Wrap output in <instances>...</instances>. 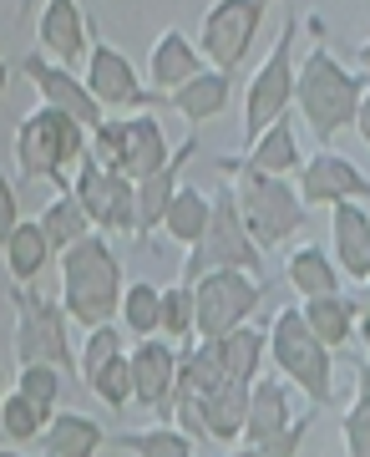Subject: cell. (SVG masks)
<instances>
[{"mask_svg":"<svg viewBox=\"0 0 370 457\" xmlns=\"http://www.w3.org/2000/svg\"><path fill=\"white\" fill-rule=\"evenodd\" d=\"M218 173L228 183V194H234V209H239V224L243 234L254 239V249L284 245L294 239V228H305V204L294 194L284 179H269V173H254V168L243 163V158H218Z\"/></svg>","mask_w":370,"mask_h":457,"instance_id":"6da1fadb","label":"cell"},{"mask_svg":"<svg viewBox=\"0 0 370 457\" xmlns=\"http://www.w3.org/2000/svg\"><path fill=\"white\" fill-rule=\"evenodd\" d=\"M366 87H370L366 71L355 77V71H345L325 46H315L305 62H294V97L290 102L305 112L315 143L330 147L340 128H350V117H355V107H360V97H366Z\"/></svg>","mask_w":370,"mask_h":457,"instance_id":"7a4b0ae2","label":"cell"},{"mask_svg":"<svg viewBox=\"0 0 370 457\" xmlns=\"http://www.w3.org/2000/svg\"><path fill=\"white\" fill-rule=\"evenodd\" d=\"M117 300H122V264L92 228L71 249H62V311L66 320L92 330L117 315Z\"/></svg>","mask_w":370,"mask_h":457,"instance_id":"3957f363","label":"cell"},{"mask_svg":"<svg viewBox=\"0 0 370 457\" xmlns=\"http://www.w3.org/2000/svg\"><path fill=\"white\" fill-rule=\"evenodd\" d=\"M209 270H243V275H254L264 270V254L254 249V239L243 234L239 224V209H234V194L218 188L209 198V224L198 234L193 245H188V264H183V285H193L198 275H209Z\"/></svg>","mask_w":370,"mask_h":457,"instance_id":"277c9868","label":"cell"},{"mask_svg":"<svg viewBox=\"0 0 370 457\" xmlns=\"http://www.w3.org/2000/svg\"><path fill=\"white\" fill-rule=\"evenodd\" d=\"M81 153H86V128L71 122L66 112H56V107H36V112L16 128V163L31 183L46 179V183H56V188H66L62 168L77 163Z\"/></svg>","mask_w":370,"mask_h":457,"instance_id":"5b68a950","label":"cell"},{"mask_svg":"<svg viewBox=\"0 0 370 457\" xmlns=\"http://www.w3.org/2000/svg\"><path fill=\"white\" fill-rule=\"evenodd\" d=\"M264 345H269V356L279 361V371L290 376V381L309 396V402H315V407H325V402L335 396L330 351H325V345L305 330L300 305H279V315H274V326H269V336H264Z\"/></svg>","mask_w":370,"mask_h":457,"instance_id":"8992f818","label":"cell"},{"mask_svg":"<svg viewBox=\"0 0 370 457\" xmlns=\"http://www.w3.org/2000/svg\"><path fill=\"white\" fill-rule=\"evenodd\" d=\"M264 285L243 270H209L193 279V336L198 341H218L228 330L249 326V315L259 311Z\"/></svg>","mask_w":370,"mask_h":457,"instance_id":"52a82bcc","label":"cell"},{"mask_svg":"<svg viewBox=\"0 0 370 457\" xmlns=\"http://www.w3.org/2000/svg\"><path fill=\"white\" fill-rule=\"evenodd\" d=\"M294 36H300V21L284 16L279 41L269 46L264 66L254 71V82H249V92H243V147L254 143L274 117L290 112V97H294Z\"/></svg>","mask_w":370,"mask_h":457,"instance_id":"ba28073f","label":"cell"},{"mask_svg":"<svg viewBox=\"0 0 370 457\" xmlns=\"http://www.w3.org/2000/svg\"><path fill=\"white\" fill-rule=\"evenodd\" d=\"M264 11H269V0H218L209 16H203L198 46L213 62V71H224V77L239 71V62L249 56V46H254V36H259Z\"/></svg>","mask_w":370,"mask_h":457,"instance_id":"9c48e42d","label":"cell"},{"mask_svg":"<svg viewBox=\"0 0 370 457\" xmlns=\"http://www.w3.org/2000/svg\"><path fill=\"white\" fill-rule=\"evenodd\" d=\"M16 356L56 366V371H77V356L66 351V311L56 300L16 295Z\"/></svg>","mask_w":370,"mask_h":457,"instance_id":"30bf717a","label":"cell"},{"mask_svg":"<svg viewBox=\"0 0 370 457\" xmlns=\"http://www.w3.org/2000/svg\"><path fill=\"white\" fill-rule=\"evenodd\" d=\"M66 188H71V198L81 204V213H86L92 228H127L132 234V219H137V209H132V179L102 168L92 153H81L77 183H66Z\"/></svg>","mask_w":370,"mask_h":457,"instance_id":"8fae6325","label":"cell"},{"mask_svg":"<svg viewBox=\"0 0 370 457\" xmlns=\"http://www.w3.org/2000/svg\"><path fill=\"white\" fill-rule=\"evenodd\" d=\"M127 376H132V402H143L147 411H158V422L173 417V381H177V351L158 336L127 351Z\"/></svg>","mask_w":370,"mask_h":457,"instance_id":"7c38bea8","label":"cell"},{"mask_svg":"<svg viewBox=\"0 0 370 457\" xmlns=\"http://www.w3.org/2000/svg\"><path fill=\"white\" fill-rule=\"evenodd\" d=\"M21 71H26V77H31L36 82V92H41V97H46V107H56V112H66L71 117V122H81V128L92 132L102 122V107H97V97H92V92H86V82H77V71H66V66H56V62H46V56H26V62H21Z\"/></svg>","mask_w":370,"mask_h":457,"instance_id":"4fadbf2b","label":"cell"},{"mask_svg":"<svg viewBox=\"0 0 370 457\" xmlns=\"http://www.w3.org/2000/svg\"><path fill=\"white\" fill-rule=\"evenodd\" d=\"M86 92L97 97L102 112L107 107H143V102H152L143 92V82H137L132 62L117 46H107V41L86 46Z\"/></svg>","mask_w":370,"mask_h":457,"instance_id":"5bb4252c","label":"cell"},{"mask_svg":"<svg viewBox=\"0 0 370 457\" xmlns=\"http://www.w3.org/2000/svg\"><path fill=\"white\" fill-rule=\"evenodd\" d=\"M300 204L320 209V204H345V198H366V173L345 163L340 153H315L309 163H300Z\"/></svg>","mask_w":370,"mask_h":457,"instance_id":"9a60e30c","label":"cell"},{"mask_svg":"<svg viewBox=\"0 0 370 457\" xmlns=\"http://www.w3.org/2000/svg\"><path fill=\"white\" fill-rule=\"evenodd\" d=\"M198 153V128H188V137L168 153V163L158 168V173H147V179L132 183V209H137V219H132V234H147V228H158L162 209H168V198L177 194V179H183V163Z\"/></svg>","mask_w":370,"mask_h":457,"instance_id":"2e32d148","label":"cell"},{"mask_svg":"<svg viewBox=\"0 0 370 457\" xmlns=\"http://www.w3.org/2000/svg\"><path fill=\"white\" fill-rule=\"evenodd\" d=\"M330 234H335L340 275H350L355 285H366L370 279V213H366V198L330 204Z\"/></svg>","mask_w":370,"mask_h":457,"instance_id":"e0dca14e","label":"cell"},{"mask_svg":"<svg viewBox=\"0 0 370 457\" xmlns=\"http://www.w3.org/2000/svg\"><path fill=\"white\" fill-rule=\"evenodd\" d=\"M168 153H173V147L162 137V122L137 112V117L122 122V158H117V173L137 183V179H147V173H158V168L168 163Z\"/></svg>","mask_w":370,"mask_h":457,"instance_id":"ac0fdd59","label":"cell"},{"mask_svg":"<svg viewBox=\"0 0 370 457\" xmlns=\"http://www.w3.org/2000/svg\"><path fill=\"white\" fill-rule=\"evenodd\" d=\"M41 46L56 56V62L71 71L77 62H86V16H81L77 0H46V11H41Z\"/></svg>","mask_w":370,"mask_h":457,"instance_id":"d6986e66","label":"cell"},{"mask_svg":"<svg viewBox=\"0 0 370 457\" xmlns=\"http://www.w3.org/2000/svg\"><path fill=\"white\" fill-rule=\"evenodd\" d=\"M294 417H290V392H284V381L279 376H269V381H249V402H243V427L239 437L243 442H264L274 437V432H284Z\"/></svg>","mask_w":370,"mask_h":457,"instance_id":"ffe728a7","label":"cell"},{"mask_svg":"<svg viewBox=\"0 0 370 457\" xmlns=\"http://www.w3.org/2000/svg\"><path fill=\"white\" fill-rule=\"evenodd\" d=\"M203 66H198V51L193 41L177 31V26H168V31L152 41V62H147V77H152V97L158 92H177V87L188 82V77H198Z\"/></svg>","mask_w":370,"mask_h":457,"instance_id":"44dd1931","label":"cell"},{"mask_svg":"<svg viewBox=\"0 0 370 457\" xmlns=\"http://www.w3.org/2000/svg\"><path fill=\"white\" fill-rule=\"evenodd\" d=\"M41 442H46L51 457H97L107 432L86 411H51L46 427H41Z\"/></svg>","mask_w":370,"mask_h":457,"instance_id":"7402d4cb","label":"cell"},{"mask_svg":"<svg viewBox=\"0 0 370 457\" xmlns=\"http://www.w3.org/2000/svg\"><path fill=\"white\" fill-rule=\"evenodd\" d=\"M360 311H366V305H355L345 295H315V300L300 305V320H305V330L325 345V351H335V345H345L355 336Z\"/></svg>","mask_w":370,"mask_h":457,"instance_id":"603a6c76","label":"cell"},{"mask_svg":"<svg viewBox=\"0 0 370 457\" xmlns=\"http://www.w3.org/2000/svg\"><path fill=\"white\" fill-rule=\"evenodd\" d=\"M228 82H234V77H224V71H198V77H188L177 92H168V107H173L188 128H198V122H209V117H218L228 107Z\"/></svg>","mask_w":370,"mask_h":457,"instance_id":"cb8c5ba5","label":"cell"},{"mask_svg":"<svg viewBox=\"0 0 370 457\" xmlns=\"http://www.w3.org/2000/svg\"><path fill=\"white\" fill-rule=\"evenodd\" d=\"M243 163L254 168V173H269V179H284V173H294V168H300V143H294V122H290V112L274 117L269 128H264V132L254 137V143H249Z\"/></svg>","mask_w":370,"mask_h":457,"instance_id":"d4e9b609","label":"cell"},{"mask_svg":"<svg viewBox=\"0 0 370 457\" xmlns=\"http://www.w3.org/2000/svg\"><path fill=\"white\" fill-rule=\"evenodd\" d=\"M284 279H290L305 300H315V295H340V270H335V260H330L320 245H300L294 249L290 264H284Z\"/></svg>","mask_w":370,"mask_h":457,"instance_id":"484cf974","label":"cell"},{"mask_svg":"<svg viewBox=\"0 0 370 457\" xmlns=\"http://www.w3.org/2000/svg\"><path fill=\"white\" fill-rule=\"evenodd\" d=\"M5 264H11V279H16L21 290H26V285H31L36 275H41V270H46V260H51V245H46V234H41V224H26V219H21L16 228H11V239H5Z\"/></svg>","mask_w":370,"mask_h":457,"instance_id":"4316f807","label":"cell"},{"mask_svg":"<svg viewBox=\"0 0 370 457\" xmlns=\"http://www.w3.org/2000/svg\"><path fill=\"white\" fill-rule=\"evenodd\" d=\"M36 224H41V234H46V245L56 249V254H62V249H71V245L81 239V234H92V224H86V213H81V204L71 198V188L51 198V204H46V213H41Z\"/></svg>","mask_w":370,"mask_h":457,"instance_id":"83f0119b","label":"cell"},{"mask_svg":"<svg viewBox=\"0 0 370 457\" xmlns=\"http://www.w3.org/2000/svg\"><path fill=\"white\" fill-rule=\"evenodd\" d=\"M158 224L173 234L177 245H193L198 234H203V224H209V194H198V188H183V183H177V194L168 198V209H162Z\"/></svg>","mask_w":370,"mask_h":457,"instance_id":"f1b7e54d","label":"cell"},{"mask_svg":"<svg viewBox=\"0 0 370 457\" xmlns=\"http://www.w3.org/2000/svg\"><path fill=\"white\" fill-rule=\"evenodd\" d=\"M117 447H127L132 457H193V437H183L173 422L143 427V432H117Z\"/></svg>","mask_w":370,"mask_h":457,"instance_id":"f546056e","label":"cell"},{"mask_svg":"<svg viewBox=\"0 0 370 457\" xmlns=\"http://www.w3.org/2000/svg\"><path fill=\"white\" fill-rule=\"evenodd\" d=\"M46 417H51V407H36L31 396H21V392L0 396V432L11 442H36L41 427H46Z\"/></svg>","mask_w":370,"mask_h":457,"instance_id":"4dcf8cb0","label":"cell"},{"mask_svg":"<svg viewBox=\"0 0 370 457\" xmlns=\"http://www.w3.org/2000/svg\"><path fill=\"white\" fill-rule=\"evenodd\" d=\"M117 311H122V326L143 341V336H158V285H122V300H117Z\"/></svg>","mask_w":370,"mask_h":457,"instance_id":"1f68e13d","label":"cell"},{"mask_svg":"<svg viewBox=\"0 0 370 457\" xmlns=\"http://www.w3.org/2000/svg\"><path fill=\"white\" fill-rule=\"evenodd\" d=\"M158 330H168L173 341H188L193 336V285H168L158 290Z\"/></svg>","mask_w":370,"mask_h":457,"instance_id":"d6a6232c","label":"cell"},{"mask_svg":"<svg viewBox=\"0 0 370 457\" xmlns=\"http://www.w3.org/2000/svg\"><path fill=\"white\" fill-rule=\"evenodd\" d=\"M86 386H92V392L102 396V407H112V411H122L132 402V376H127V351H117L112 361H107V366H102L97 376H92V381H86Z\"/></svg>","mask_w":370,"mask_h":457,"instance_id":"836d02e7","label":"cell"},{"mask_svg":"<svg viewBox=\"0 0 370 457\" xmlns=\"http://www.w3.org/2000/svg\"><path fill=\"white\" fill-rule=\"evenodd\" d=\"M117 351H122V341H117L112 320H107V326H92V330H86V345H81V356H77V376H81V381H92V376H97Z\"/></svg>","mask_w":370,"mask_h":457,"instance_id":"e575fe53","label":"cell"},{"mask_svg":"<svg viewBox=\"0 0 370 457\" xmlns=\"http://www.w3.org/2000/svg\"><path fill=\"white\" fill-rule=\"evenodd\" d=\"M21 396H31L36 407H56L62 396V371L56 366H41V361H21Z\"/></svg>","mask_w":370,"mask_h":457,"instance_id":"d590c367","label":"cell"},{"mask_svg":"<svg viewBox=\"0 0 370 457\" xmlns=\"http://www.w3.org/2000/svg\"><path fill=\"white\" fill-rule=\"evenodd\" d=\"M340 437H345V457H370V396H366V386H360V396L345 411Z\"/></svg>","mask_w":370,"mask_h":457,"instance_id":"8d00e7d4","label":"cell"},{"mask_svg":"<svg viewBox=\"0 0 370 457\" xmlns=\"http://www.w3.org/2000/svg\"><path fill=\"white\" fill-rule=\"evenodd\" d=\"M305 432H309V422H290L284 432H274L264 442H243V453H234V457H294L300 442H305Z\"/></svg>","mask_w":370,"mask_h":457,"instance_id":"74e56055","label":"cell"},{"mask_svg":"<svg viewBox=\"0 0 370 457\" xmlns=\"http://www.w3.org/2000/svg\"><path fill=\"white\" fill-rule=\"evenodd\" d=\"M21 224V209H16V188H11V179L0 173V245L11 239V228Z\"/></svg>","mask_w":370,"mask_h":457,"instance_id":"f35d334b","label":"cell"},{"mask_svg":"<svg viewBox=\"0 0 370 457\" xmlns=\"http://www.w3.org/2000/svg\"><path fill=\"white\" fill-rule=\"evenodd\" d=\"M0 97H5V62H0Z\"/></svg>","mask_w":370,"mask_h":457,"instance_id":"ab89813d","label":"cell"},{"mask_svg":"<svg viewBox=\"0 0 370 457\" xmlns=\"http://www.w3.org/2000/svg\"><path fill=\"white\" fill-rule=\"evenodd\" d=\"M0 457H21V453H11V447H0Z\"/></svg>","mask_w":370,"mask_h":457,"instance_id":"60d3db41","label":"cell"},{"mask_svg":"<svg viewBox=\"0 0 370 457\" xmlns=\"http://www.w3.org/2000/svg\"><path fill=\"white\" fill-rule=\"evenodd\" d=\"M0 396H5V376H0Z\"/></svg>","mask_w":370,"mask_h":457,"instance_id":"b9f144b4","label":"cell"}]
</instances>
